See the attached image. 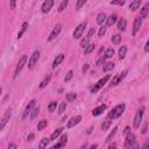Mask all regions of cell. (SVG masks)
<instances>
[{
  "instance_id": "6da1fadb",
  "label": "cell",
  "mask_w": 149,
  "mask_h": 149,
  "mask_svg": "<svg viewBox=\"0 0 149 149\" xmlns=\"http://www.w3.org/2000/svg\"><path fill=\"white\" fill-rule=\"evenodd\" d=\"M125 104H119V105H116L109 113H108V118L109 119H118V118H120L121 115H122V113L125 112Z\"/></svg>"
},
{
  "instance_id": "7a4b0ae2",
  "label": "cell",
  "mask_w": 149,
  "mask_h": 149,
  "mask_svg": "<svg viewBox=\"0 0 149 149\" xmlns=\"http://www.w3.org/2000/svg\"><path fill=\"white\" fill-rule=\"evenodd\" d=\"M125 148H140L139 143L135 140V135L133 133L126 134V141H125Z\"/></svg>"
},
{
  "instance_id": "3957f363",
  "label": "cell",
  "mask_w": 149,
  "mask_h": 149,
  "mask_svg": "<svg viewBox=\"0 0 149 149\" xmlns=\"http://www.w3.org/2000/svg\"><path fill=\"white\" fill-rule=\"evenodd\" d=\"M27 59H28L27 55H22V56H21V58L19 59L17 65H16L15 71H14V76H13V78H14V79H15V78H17V76L21 73V71H22L23 66H24V65H26V63H27Z\"/></svg>"
},
{
  "instance_id": "277c9868",
  "label": "cell",
  "mask_w": 149,
  "mask_h": 149,
  "mask_svg": "<svg viewBox=\"0 0 149 149\" xmlns=\"http://www.w3.org/2000/svg\"><path fill=\"white\" fill-rule=\"evenodd\" d=\"M109 79H111V74H106V76H104L100 80L97 81V84L93 85V87L91 88V92H92V93H97L102 86H105V84H107V81H108Z\"/></svg>"
},
{
  "instance_id": "5b68a950",
  "label": "cell",
  "mask_w": 149,
  "mask_h": 149,
  "mask_svg": "<svg viewBox=\"0 0 149 149\" xmlns=\"http://www.w3.org/2000/svg\"><path fill=\"white\" fill-rule=\"evenodd\" d=\"M40 56H41V52L38 51V50H35L34 52H33V55L30 56V58H29V61H28V69H34V66L37 64V62H38V59H40Z\"/></svg>"
},
{
  "instance_id": "8992f818",
  "label": "cell",
  "mask_w": 149,
  "mask_h": 149,
  "mask_svg": "<svg viewBox=\"0 0 149 149\" xmlns=\"http://www.w3.org/2000/svg\"><path fill=\"white\" fill-rule=\"evenodd\" d=\"M127 70H123L122 72H120V73H118V74H115L113 78H112V80H111V83H109V86H115V85H118V84H120L121 83V80L126 77V74H127Z\"/></svg>"
},
{
  "instance_id": "52a82bcc",
  "label": "cell",
  "mask_w": 149,
  "mask_h": 149,
  "mask_svg": "<svg viewBox=\"0 0 149 149\" xmlns=\"http://www.w3.org/2000/svg\"><path fill=\"white\" fill-rule=\"evenodd\" d=\"M143 112H144V107H141L136 111L135 116H134V128H140L141 121H142V116H143Z\"/></svg>"
},
{
  "instance_id": "ba28073f",
  "label": "cell",
  "mask_w": 149,
  "mask_h": 149,
  "mask_svg": "<svg viewBox=\"0 0 149 149\" xmlns=\"http://www.w3.org/2000/svg\"><path fill=\"white\" fill-rule=\"evenodd\" d=\"M86 22L84 21V22H81L80 24H78L77 26V28H74V31H73V38H80L81 37V35H83V33H84V30H85V28H86Z\"/></svg>"
},
{
  "instance_id": "9c48e42d",
  "label": "cell",
  "mask_w": 149,
  "mask_h": 149,
  "mask_svg": "<svg viewBox=\"0 0 149 149\" xmlns=\"http://www.w3.org/2000/svg\"><path fill=\"white\" fill-rule=\"evenodd\" d=\"M10 116H12V109H10V108H8V109L5 112V114H3L2 119L0 120V132L5 128V126L7 125V122H8V121H9V119H10Z\"/></svg>"
},
{
  "instance_id": "30bf717a",
  "label": "cell",
  "mask_w": 149,
  "mask_h": 149,
  "mask_svg": "<svg viewBox=\"0 0 149 149\" xmlns=\"http://www.w3.org/2000/svg\"><path fill=\"white\" fill-rule=\"evenodd\" d=\"M61 30H62V24H59V23H57L56 26H55V28L52 29V31L50 33V35H49V37H48V41H54L57 36H58V34L61 33Z\"/></svg>"
},
{
  "instance_id": "8fae6325",
  "label": "cell",
  "mask_w": 149,
  "mask_h": 149,
  "mask_svg": "<svg viewBox=\"0 0 149 149\" xmlns=\"http://www.w3.org/2000/svg\"><path fill=\"white\" fill-rule=\"evenodd\" d=\"M141 24H142V19H141L140 16L135 17V19H134V23H133V31H132V34H133L134 36H135V35L137 34V31L140 30Z\"/></svg>"
},
{
  "instance_id": "7c38bea8",
  "label": "cell",
  "mask_w": 149,
  "mask_h": 149,
  "mask_svg": "<svg viewBox=\"0 0 149 149\" xmlns=\"http://www.w3.org/2000/svg\"><path fill=\"white\" fill-rule=\"evenodd\" d=\"M54 2H55V0H44V2L42 3V8H41V10H42V13H48L50 9H51V7L54 6Z\"/></svg>"
},
{
  "instance_id": "4fadbf2b",
  "label": "cell",
  "mask_w": 149,
  "mask_h": 149,
  "mask_svg": "<svg viewBox=\"0 0 149 149\" xmlns=\"http://www.w3.org/2000/svg\"><path fill=\"white\" fill-rule=\"evenodd\" d=\"M81 121V116L80 115H76V116H73V118H71L69 121H68V128H72V127H74V126H77L79 122Z\"/></svg>"
},
{
  "instance_id": "5bb4252c",
  "label": "cell",
  "mask_w": 149,
  "mask_h": 149,
  "mask_svg": "<svg viewBox=\"0 0 149 149\" xmlns=\"http://www.w3.org/2000/svg\"><path fill=\"white\" fill-rule=\"evenodd\" d=\"M35 102H36V100H31L27 106H26V108H24V112H23V114H22V119H26L29 114H30V111H31V108L34 107V105H35Z\"/></svg>"
},
{
  "instance_id": "9a60e30c",
  "label": "cell",
  "mask_w": 149,
  "mask_h": 149,
  "mask_svg": "<svg viewBox=\"0 0 149 149\" xmlns=\"http://www.w3.org/2000/svg\"><path fill=\"white\" fill-rule=\"evenodd\" d=\"M106 107H107V106H106L105 104H102V105L95 107V108L92 111V115H93V116H99V115H101V114L104 113V111L106 109Z\"/></svg>"
},
{
  "instance_id": "2e32d148",
  "label": "cell",
  "mask_w": 149,
  "mask_h": 149,
  "mask_svg": "<svg viewBox=\"0 0 149 149\" xmlns=\"http://www.w3.org/2000/svg\"><path fill=\"white\" fill-rule=\"evenodd\" d=\"M148 13H149V3H144V6L141 8L140 10V17L141 19H146L148 16Z\"/></svg>"
},
{
  "instance_id": "e0dca14e",
  "label": "cell",
  "mask_w": 149,
  "mask_h": 149,
  "mask_svg": "<svg viewBox=\"0 0 149 149\" xmlns=\"http://www.w3.org/2000/svg\"><path fill=\"white\" fill-rule=\"evenodd\" d=\"M64 61V55L63 54H59V55H57L56 57H55V59H54V62H52V69H55L56 66H58L62 62Z\"/></svg>"
},
{
  "instance_id": "ac0fdd59",
  "label": "cell",
  "mask_w": 149,
  "mask_h": 149,
  "mask_svg": "<svg viewBox=\"0 0 149 149\" xmlns=\"http://www.w3.org/2000/svg\"><path fill=\"white\" fill-rule=\"evenodd\" d=\"M106 19H107L106 14H105L104 12H101V13H99V14L97 15V23L100 24V26H102V24L106 22Z\"/></svg>"
},
{
  "instance_id": "d6986e66",
  "label": "cell",
  "mask_w": 149,
  "mask_h": 149,
  "mask_svg": "<svg viewBox=\"0 0 149 149\" xmlns=\"http://www.w3.org/2000/svg\"><path fill=\"white\" fill-rule=\"evenodd\" d=\"M116 27H118V29H119L120 31H123V30L126 29V27H127V21H126V19H123V17L119 19Z\"/></svg>"
},
{
  "instance_id": "ffe728a7",
  "label": "cell",
  "mask_w": 149,
  "mask_h": 149,
  "mask_svg": "<svg viewBox=\"0 0 149 149\" xmlns=\"http://www.w3.org/2000/svg\"><path fill=\"white\" fill-rule=\"evenodd\" d=\"M50 80H51V74L49 73V74H47L44 78H43V80L40 83V88H44V87H47L48 86V84L50 83Z\"/></svg>"
},
{
  "instance_id": "44dd1931",
  "label": "cell",
  "mask_w": 149,
  "mask_h": 149,
  "mask_svg": "<svg viewBox=\"0 0 149 149\" xmlns=\"http://www.w3.org/2000/svg\"><path fill=\"white\" fill-rule=\"evenodd\" d=\"M141 2H142V0H133V1L130 2V5H129V9H130V10H136V9H139Z\"/></svg>"
},
{
  "instance_id": "7402d4cb",
  "label": "cell",
  "mask_w": 149,
  "mask_h": 149,
  "mask_svg": "<svg viewBox=\"0 0 149 149\" xmlns=\"http://www.w3.org/2000/svg\"><path fill=\"white\" fill-rule=\"evenodd\" d=\"M63 130H64V129H63L62 127H61V128H57V129H56V130L50 135V141H55V140H56V139L62 134V132H63Z\"/></svg>"
},
{
  "instance_id": "603a6c76",
  "label": "cell",
  "mask_w": 149,
  "mask_h": 149,
  "mask_svg": "<svg viewBox=\"0 0 149 149\" xmlns=\"http://www.w3.org/2000/svg\"><path fill=\"white\" fill-rule=\"evenodd\" d=\"M116 15L115 14H113V15H111V16H108L107 19H106V24L108 26V27H111V26H113L115 22H116Z\"/></svg>"
},
{
  "instance_id": "cb8c5ba5",
  "label": "cell",
  "mask_w": 149,
  "mask_h": 149,
  "mask_svg": "<svg viewBox=\"0 0 149 149\" xmlns=\"http://www.w3.org/2000/svg\"><path fill=\"white\" fill-rule=\"evenodd\" d=\"M38 111H40V107L38 106H36V105H34V107L31 108V111H30V119H35L36 116H37V114H38Z\"/></svg>"
},
{
  "instance_id": "d4e9b609",
  "label": "cell",
  "mask_w": 149,
  "mask_h": 149,
  "mask_svg": "<svg viewBox=\"0 0 149 149\" xmlns=\"http://www.w3.org/2000/svg\"><path fill=\"white\" fill-rule=\"evenodd\" d=\"M126 52H127V47L126 45H122L119 49V59H123L126 57Z\"/></svg>"
},
{
  "instance_id": "484cf974",
  "label": "cell",
  "mask_w": 149,
  "mask_h": 149,
  "mask_svg": "<svg viewBox=\"0 0 149 149\" xmlns=\"http://www.w3.org/2000/svg\"><path fill=\"white\" fill-rule=\"evenodd\" d=\"M114 55V49L113 48H107L105 50V54H104V58L107 59V58H111L112 56Z\"/></svg>"
},
{
  "instance_id": "4316f807",
  "label": "cell",
  "mask_w": 149,
  "mask_h": 149,
  "mask_svg": "<svg viewBox=\"0 0 149 149\" xmlns=\"http://www.w3.org/2000/svg\"><path fill=\"white\" fill-rule=\"evenodd\" d=\"M27 28H28V22H23V24H22V27H21V29H20V31L17 34V38H21L22 37V35L26 33Z\"/></svg>"
},
{
  "instance_id": "83f0119b",
  "label": "cell",
  "mask_w": 149,
  "mask_h": 149,
  "mask_svg": "<svg viewBox=\"0 0 149 149\" xmlns=\"http://www.w3.org/2000/svg\"><path fill=\"white\" fill-rule=\"evenodd\" d=\"M49 142H50V139H48V137H43L42 140H41V142H40V144H38V148H45L48 144H49Z\"/></svg>"
},
{
  "instance_id": "f1b7e54d",
  "label": "cell",
  "mask_w": 149,
  "mask_h": 149,
  "mask_svg": "<svg viewBox=\"0 0 149 149\" xmlns=\"http://www.w3.org/2000/svg\"><path fill=\"white\" fill-rule=\"evenodd\" d=\"M68 5H69V0H63V1L61 2V5L58 6V12L62 13V12L68 7Z\"/></svg>"
},
{
  "instance_id": "f546056e",
  "label": "cell",
  "mask_w": 149,
  "mask_h": 149,
  "mask_svg": "<svg viewBox=\"0 0 149 149\" xmlns=\"http://www.w3.org/2000/svg\"><path fill=\"white\" fill-rule=\"evenodd\" d=\"M94 47H95L94 44H90V43H88V44H87V45L84 48V49H85V51H84V52H85V55H88V54H91V52L94 50Z\"/></svg>"
},
{
  "instance_id": "4dcf8cb0",
  "label": "cell",
  "mask_w": 149,
  "mask_h": 149,
  "mask_svg": "<svg viewBox=\"0 0 149 149\" xmlns=\"http://www.w3.org/2000/svg\"><path fill=\"white\" fill-rule=\"evenodd\" d=\"M102 69H104V71H111V70H113V69H114V63H113V62L106 63V64H104Z\"/></svg>"
},
{
  "instance_id": "1f68e13d",
  "label": "cell",
  "mask_w": 149,
  "mask_h": 149,
  "mask_svg": "<svg viewBox=\"0 0 149 149\" xmlns=\"http://www.w3.org/2000/svg\"><path fill=\"white\" fill-rule=\"evenodd\" d=\"M47 125H48V121L47 120H41L38 122V125H37V130H42L43 128L47 127Z\"/></svg>"
},
{
  "instance_id": "d6a6232c",
  "label": "cell",
  "mask_w": 149,
  "mask_h": 149,
  "mask_svg": "<svg viewBox=\"0 0 149 149\" xmlns=\"http://www.w3.org/2000/svg\"><path fill=\"white\" fill-rule=\"evenodd\" d=\"M120 41H121V35L115 34V35H113V36H112V42H113L114 44H119V43H120Z\"/></svg>"
},
{
  "instance_id": "836d02e7",
  "label": "cell",
  "mask_w": 149,
  "mask_h": 149,
  "mask_svg": "<svg viewBox=\"0 0 149 149\" xmlns=\"http://www.w3.org/2000/svg\"><path fill=\"white\" fill-rule=\"evenodd\" d=\"M111 123H112V121H111V120H106V121H104V122H102V125H101V129H102V130H107V129L109 128Z\"/></svg>"
},
{
  "instance_id": "e575fe53",
  "label": "cell",
  "mask_w": 149,
  "mask_h": 149,
  "mask_svg": "<svg viewBox=\"0 0 149 149\" xmlns=\"http://www.w3.org/2000/svg\"><path fill=\"white\" fill-rule=\"evenodd\" d=\"M76 98H77V94H76V93H72V92H71V93H68V94H66V100H68L69 102L73 101Z\"/></svg>"
},
{
  "instance_id": "d590c367",
  "label": "cell",
  "mask_w": 149,
  "mask_h": 149,
  "mask_svg": "<svg viewBox=\"0 0 149 149\" xmlns=\"http://www.w3.org/2000/svg\"><path fill=\"white\" fill-rule=\"evenodd\" d=\"M56 106H57V102L56 101H50V104L48 105V111L49 112H54L56 109Z\"/></svg>"
},
{
  "instance_id": "8d00e7d4",
  "label": "cell",
  "mask_w": 149,
  "mask_h": 149,
  "mask_svg": "<svg viewBox=\"0 0 149 149\" xmlns=\"http://www.w3.org/2000/svg\"><path fill=\"white\" fill-rule=\"evenodd\" d=\"M116 130H118V127H114V128L112 129V132H111V133L108 134V136L106 137V142H108V141H111V139H112V137H113V136L115 135V133H116Z\"/></svg>"
},
{
  "instance_id": "74e56055",
  "label": "cell",
  "mask_w": 149,
  "mask_h": 149,
  "mask_svg": "<svg viewBox=\"0 0 149 149\" xmlns=\"http://www.w3.org/2000/svg\"><path fill=\"white\" fill-rule=\"evenodd\" d=\"M72 77H73V71H68V73L65 74V77H64V81L66 83V81H69V80H71L72 79Z\"/></svg>"
},
{
  "instance_id": "f35d334b",
  "label": "cell",
  "mask_w": 149,
  "mask_h": 149,
  "mask_svg": "<svg viewBox=\"0 0 149 149\" xmlns=\"http://www.w3.org/2000/svg\"><path fill=\"white\" fill-rule=\"evenodd\" d=\"M86 1L87 0H77V2H76V9H80L86 3Z\"/></svg>"
},
{
  "instance_id": "ab89813d",
  "label": "cell",
  "mask_w": 149,
  "mask_h": 149,
  "mask_svg": "<svg viewBox=\"0 0 149 149\" xmlns=\"http://www.w3.org/2000/svg\"><path fill=\"white\" fill-rule=\"evenodd\" d=\"M126 0H112L111 5H116V6H123Z\"/></svg>"
},
{
  "instance_id": "60d3db41",
  "label": "cell",
  "mask_w": 149,
  "mask_h": 149,
  "mask_svg": "<svg viewBox=\"0 0 149 149\" xmlns=\"http://www.w3.org/2000/svg\"><path fill=\"white\" fill-rule=\"evenodd\" d=\"M65 108H66V102H61V105L58 107V113L59 114H63L64 111H65Z\"/></svg>"
},
{
  "instance_id": "b9f144b4",
  "label": "cell",
  "mask_w": 149,
  "mask_h": 149,
  "mask_svg": "<svg viewBox=\"0 0 149 149\" xmlns=\"http://www.w3.org/2000/svg\"><path fill=\"white\" fill-rule=\"evenodd\" d=\"M88 41H90V38H88L87 36H86V37H84V38L80 41V47H81V48H85V47L88 44Z\"/></svg>"
},
{
  "instance_id": "7bdbcfd3",
  "label": "cell",
  "mask_w": 149,
  "mask_h": 149,
  "mask_svg": "<svg viewBox=\"0 0 149 149\" xmlns=\"http://www.w3.org/2000/svg\"><path fill=\"white\" fill-rule=\"evenodd\" d=\"M59 142H61L63 146H65V144H66V142H68V135H66V134H63V135L61 136Z\"/></svg>"
},
{
  "instance_id": "ee69618b",
  "label": "cell",
  "mask_w": 149,
  "mask_h": 149,
  "mask_svg": "<svg viewBox=\"0 0 149 149\" xmlns=\"http://www.w3.org/2000/svg\"><path fill=\"white\" fill-rule=\"evenodd\" d=\"M105 33H106V27L101 26V28H100L99 31H98V36H99V37H102V36L105 35Z\"/></svg>"
},
{
  "instance_id": "f6af8a7d",
  "label": "cell",
  "mask_w": 149,
  "mask_h": 149,
  "mask_svg": "<svg viewBox=\"0 0 149 149\" xmlns=\"http://www.w3.org/2000/svg\"><path fill=\"white\" fill-rule=\"evenodd\" d=\"M104 64H105V58H104V57H100V58L97 61V65L100 66V65H104Z\"/></svg>"
},
{
  "instance_id": "bcb514c9",
  "label": "cell",
  "mask_w": 149,
  "mask_h": 149,
  "mask_svg": "<svg viewBox=\"0 0 149 149\" xmlns=\"http://www.w3.org/2000/svg\"><path fill=\"white\" fill-rule=\"evenodd\" d=\"M94 33H95V29H94V28H91L90 31H88V34H87V37H88V38L92 37V35H94Z\"/></svg>"
},
{
  "instance_id": "7dc6e473",
  "label": "cell",
  "mask_w": 149,
  "mask_h": 149,
  "mask_svg": "<svg viewBox=\"0 0 149 149\" xmlns=\"http://www.w3.org/2000/svg\"><path fill=\"white\" fill-rule=\"evenodd\" d=\"M141 133H142V134H146V133H147V122H144V123H143V127H142Z\"/></svg>"
},
{
  "instance_id": "c3c4849f",
  "label": "cell",
  "mask_w": 149,
  "mask_h": 149,
  "mask_svg": "<svg viewBox=\"0 0 149 149\" xmlns=\"http://www.w3.org/2000/svg\"><path fill=\"white\" fill-rule=\"evenodd\" d=\"M61 147H64V146H63V144H62L61 142H58V143H56V144H54V146H52L51 148H52V149H56V148H61Z\"/></svg>"
},
{
  "instance_id": "681fc988",
  "label": "cell",
  "mask_w": 149,
  "mask_h": 149,
  "mask_svg": "<svg viewBox=\"0 0 149 149\" xmlns=\"http://www.w3.org/2000/svg\"><path fill=\"white\" fill-rule=\"evenodd\" d=\"M149 147V140H146V142H144V144L142 146V149H147Z\"/></svg>"
},
{
  "instance_id": "f907efd6",
  "label": "cell",
  "mask_w": 149,
  "mask_h": 149,
  "mask_svg": "<svg viewBox=\"0 0 149 149\" xmlns=\"http://www.w3.org/2000/svg\"><path fill=\"white\" fill-rule=\"evenodd\" d=\"M33 140H34V134H29L28 137H27V141L30 142V141H33Z\"/></svg>"
},
{
  "instance_id": "816d5d0a",
  "label": "cell",
  "mask_w": 149,
  "mask_h": 149,
  "mask_svg": "<svg viewBox=\"0 0 149 149\" xmlns=\"http://www.w3.org/2000/svg\"><path fill=\"white\" fill-rule=\"evenodd\" d=\"M15 2H16V0H10V7H12V9L15 8Z\"/></svg>"
},
{
  "instance_id": "f5cc1de1",
  "label": "cell",
  "mask_w": 149,
  "mask_h": 149,
  "mask_svg": "<svg viewBox=\"0 0 149 149\" xmlns=\"http://www.w3.org/2000/svg\"><path fill=\"white\" fill-rule=\"evenodd\" d=\"M8 148H13V149H15V148H17V146H16L15 143H9V144H8Z\"/></svg>"
},
{
  "instance_id": "db71d44e",
  "label": "cell",
  "mask_w": 149,
  "mask_h": 149,
  "mask_svg": "<svg viewBox=\"0 0 149 149\" xmlns=\"http://www.w3.org/2000/svg\"><path fill=\"white\" fill-rule=\"evenodd\" d=\"M87 69H88V64H85V65H84V68H83V72L85 73V72L87 71Z\"/></svg>"
},
{
  "instance_id": "11a10c76",
  "label": "cell",
  "mask_w": 149,
  "mask_h": 149,
  "mask_svg": "<svg viewBox=\"0 0 149 149\" xmlns=\"http://www.w3.org/2000/svg\"><path fill=\"white\" fill-rule=\"evenodd\" d=\"M148 47H149V42L147 41V43H146V45H144V51H146V52H148Z\"/></svg>"
},
{
  "instance_id": "9f6ffc18",
  "label": "cell",
  "mask_w": 149,
  "mask_h": 149,
  "mask_svg": "<svg viewBox=\"0 0 149 149\" xmlns=\"http://www.w3.org/2000/svg\"><path fill=\"white\" fill-rule=\"evenodd\" d=\"M115 147H116V144H115V143H112V144H109V146H108V148H109V149H112V148H115Z\"/></svg>"
},
{
  "instance_id": "6f0895ef",
  "label": "cell",
  "mask_w": 149,
  "mask_h": 149,
  "mask_svg": "<svg viewBox=\"0 0 149 149\" xmlns=\"http://www.w3.org/2000/svg\"><path fill=\"white\" fill-rule=\"evenodd\" d=\"M123 133H125V134L129 133V127H126V128H125V130H123Z\"/></svg>"
},
{
  "instance_id": "680465c9",
  "label": "cell",
  "mask_w": 149,
  "mask_h": 149,
  "mask_svg": "<svg viewBox=\"0 0 149 149\" xmlns=\"http://www.w3.org/2000/svg\"><path fill=\"white\" fill-rule=\"evenodd\" d=\"M98 147V144H92V146H90V148L91 149H93V148H97Z\"/></svg>"
},
{
  "instance_id": "91938a15",
  "label": "cell",
  "mask_w": 149,
  "mask_h": 149,
  "mask_svg": "<svg viewBox=\"0 0 149 149\" xmlns=\"http://www.w3.org/2000/svg\"><path fill=\"white\" fill-rule=\"evenodd\" d=\"M1 92H2V88L0 87V95H1Z\"/></svg>"
}]
</instances>
